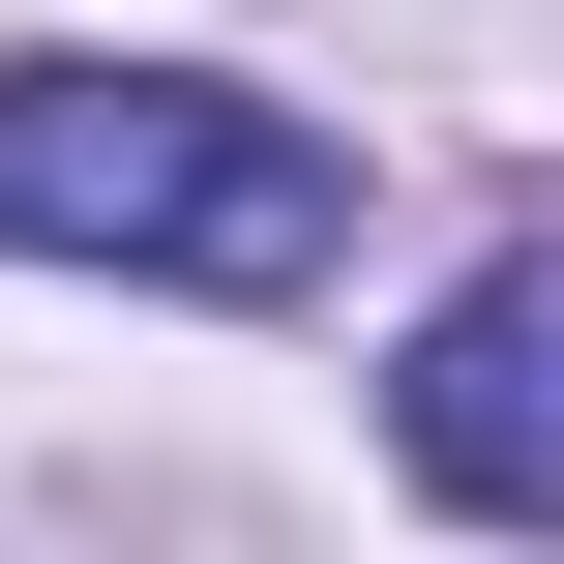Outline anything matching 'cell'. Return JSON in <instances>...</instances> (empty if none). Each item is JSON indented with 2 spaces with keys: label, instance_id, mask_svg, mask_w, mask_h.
<instances>
[{
  "label": "cell",
  "instance_id": "cell-1",
  "mask_svg": "<svg viewBox=\"0 0 564 564\" xmlns=\"http://www.w3.org/2000/svg\"><path fill=\"white\" fill-rule=\"evenodd\" d=\"M357 238V149L208 89V59H0V268H178V297H297Z\"/></svg>",
  "mask_w": 564,
  "mask_h": 564
},
{
  "label": "cell",
  "instance_id": "cell-2",
  "mask_svg": "<svg viewBox=\"0 0 564 564\" xmlns=\"http://www.w3.org/2000/svg\"><path fill=\"white\" fill-rule=\"evenodd\" d=\"M387 446L446 476V506H506V535H564V268H476L416 357H387Z\"/></svg>",
  "mask_w": 564,
  "mask_h": 564
}]
</instances>
